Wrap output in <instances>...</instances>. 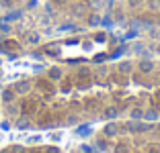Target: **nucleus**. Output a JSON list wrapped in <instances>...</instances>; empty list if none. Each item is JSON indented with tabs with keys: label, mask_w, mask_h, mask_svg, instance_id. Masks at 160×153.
Instances as JSON below:
<instances>
[{
	"label": "nucleus",
	"mask_w": 160,
	"mask_h": 153,
	"mask_svg": "<svg viewBox=\"0 0 160 153\" xmlns=\"http://www.w3.org/2000/svg\"><path fill=\"white\" fill-rule=\"evenodd\" d=\"M152 67H154V63H152L150 59H144V61L140 63V70H142V72H152Z\"/></svg>",
	"instance_id": "obj_1"
},
{
	"label": "nucleus",
	"mask_w": 160,
	"mask_h": 153,
	"mask_svg": "<svg viewBox=\"0 0 160 153\" xmlns=\"http://www.w3.org/2000/svg\"><path fill=\"white\" fill-rule=\"evenodd\" d=\"M117 125H107L105 127V135H107V137H113V135H117Z\"/></svg>",
	"instance_id": "obj_2"
},
{
	"label": "nucleus",
	"mask_w": 160,
	"mask_h": 153,
	"mask_svg": "<svg viewBox=\"0 0 160 153\" xmlns=\"http://www.w3.org/2000/svg\"><path fill=\"white\" fill-rule=\"evenodd\" d=\"M47 76H49L52 80H60V78H62V70H60V67H52Z\"/></svg>",
	"instance_id": "obj_3"
},
{
	"label": "nucleus",
	"mask_w": 160,
	"mask_h": 153,
	"mask_svg": "<svg viewBox=\"0 0 160 153\" xmlns=\"http://www.w3.org/2000/svg\"><path fill=\"white\" fill-rule=\"evenodd\" d=\"M119 72H121V74H129V72H132V63H129V61L119 63Z\"/></svg>",
	"instance_id": "obj_4"
},
{
	"label": "nucleus",
	"mask_w": 160,
	"mask_h": 153,
	"mask_svg": "<svg viewBox=\"0 0 160 153\" xmlns=\"http://www.w3.org/2000/svg\"><path fill=\"white\" fill-rule=\"evenodd\" d=\"M113 153H129V147H127L125 143H119V145H115Z\"/></svg>",
	"instance_id": "obj_5"
},
{
	"label": "nucleus",
	"mask_w": 160,
	"mask_h": 153,
	"mask_svg": "<svg viewBox=\"0 0 160 153\" xmlns=\"http://www.w3.org/2000/svg\"><path fill=\"white\" fill-rule=\"evenodd\" d=\"M12 98H14V92H12V90H4V92H2V100H4V102H10Z\"/></svg>",
	"instance_id": "obj_6"
},
{
	"label": "nucleus",
	"mask_w": 160,
	"mask_h": 153,
	"mask_svg": "<svg viewBox=\"0 0 160 153\" xmlns=\"http://www.w3.org/2000/svg\"><path fill=\"white\" fill-rule=\"evenodd\" d=\"M144 118H146V121H156V118H158V112L156 110H148L146 114H144Z\"/></svg>",
	"instance_id": "obj_7"
},
{
	"label": "nucleus",
	"mask_w": 160,
	"mask_h": 153,
	"mask_svg": "<svg viewBox=\"0 0 160 153\" xmlns=\"http://www.w3.org/2000/svg\"><path fill=\"white\" fill-rule=\"evenodd\" d=\"M129 116H132L133 121H140L142 116H144V112H142L140 108H133V110H132V114H129Z\"/></svg>",
	"instance_id": "obj_8"
},
{
	"label": "nucleus",
	"mask_w": 160,
	"mask_h": 153,
	"mask_svg": "<svg viewBox=\"0 0 160 153\" xmlns=\"http://www.w3.org/2000/svg\"><path fill=\"white\" fill-rule=\"evenodd\" d=\"M105 116H107V118H115V116H117V108H107Z\"/></svg>",
	"instance_id": "obj_9"
},
{
	"label": "nucleus",
	"mask_w": 160,
	"mask_h": 153,
	"mask_svg": "<svg viewBox=\"0 0 160 153\" xmlns=\"http://www.w3.org/2000/svg\"><path fill=\"white\" fill-rule=\"evenodd\" d=\"M101 23V19L97 16V14H90V19H88V25L90 27H94V25H99Z\"/></svg>",
	"instance_id": "obj_10"
},
{
	"label": "nucleus",
	"mask_w": 160,
	"mask_h": 153,
	"mask_svg": "<svg viewBox=\"0 0 160 153\" xmlns=\"http://www.w3.org/2000/svg\"><path fill=\"white\" fill-rule=\"evenodd\" d=\"M76 135H82V137H86V135H90V129H88V127H82V129H76Z\"/></svg>",
	"instance_id": "obj_11"
},
{
	"label": "nucleus",
	"mask_w": 160,
	"mask_h": 153,
	"mask_svg": "<svg viewBox=\"0 0 160 153\" xmlns=\"http://www.w3.org/2000/svg\"><path fill=\"white\" fill-rule=\"evenodd\" d=\"M146 153H160V147H158V145H148Z\"/></svg>",
	"instance_id": "obj_12"
},
{
	"label": "nucleus",
	"mask_w": 160,
	"mask_h": 153,
	"mask_svg": "<svg viewBox=\"0 0 160 153\" xmlns=\"http://www.w3.org/2000/svg\"><path fill=\"white\" fill-rule=\"evenodd\" d=\"M17 90H19V92H27V90H29V84H19V86H17Z\"/></svg>",
	"instance_id": "obj_13"
},
{
	"label": "nucleus",
	"mask_w": 160,
	"mask_h": 153,
	"mask_svg": "<svg viewBox=\"0 0 160 153\" xmlns=\"http://www.w3.org/2000/svg\"><path fill=\"white\" fill-rule=\"evenodd\" d=\"M140 2H142V0H127V4L132 6V8H136V6H140Z\"/></svg>",
	"instance_id": "obj_14"
},
{
	"label": "nucleus",
	"mask_w": 160,
	"mask_h": 153,
	"mask_svg": "<svg viewBox=\"0 0 160 153\" xmlns=\"http://www.w3.org/2000/svg\"><path fill=\"white\" fill-rule=\"evenodd\" d=\"M39 41V35H29V43H37Z\"/></svg>",
	"instance_id": "obj_15"
},
{
	"label": "nucleus",
	"mask_w": 160,
	"mask_h": 153,
	"mask_svg": "<svg viewBox=\"0 0 160 153\" xmlns=\"http://www.w3.org/2000/svg\"><path fill=\"white\" fill-rule=\"evenodd\" d=\"M49 153H58V149H49Z\"/></svg>",
	"instance_id": "obj_16"
},
{
	"label": "nucleus",
	"mask_w": 160,
	"mask_h": 153,
	"mask_svg": "<svg viewBox=\"0 0 160 153\" xmlns=\"http://www.w3.org/2000/svg\"><path fill=\"white\" fill-rule=\"evenodd\" d=\"M156 51H158V53H160V45H158V47H156Z\"/></svg>",
	"instance_id": "obj_17"
},
{
	"label": "nucleus",
	"mask_w": 160,
	"mask_h": 153,
	"mask_svg": "<svg viewBox=\"0 0 160 153\" xmlns=\"http://www.w3.org/2000/svg\"><path fill=\"white\" fill-rule=\"evenodd\" d=\"M158 25H160V21H158Z\"/></svg>",
	"instance_id": "obj_18"
},
{
	"label": "nucleus",
	"mask_w": 160,
	"mask_h": 153,
	"mask_svg": "<svg viewBox=\"0 0 160 153\" xmlns=\"http://www.w3.org/2000/svg\"><path fill=\"white\" fill-rule=\"evenodd\" d=\"M0 139H2V137H0Z\"/></svg>",
	"instance_id": "obj_19"
}]
</instances>
